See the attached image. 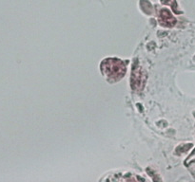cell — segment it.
<instances>
[{
	"instance_id": "obj_1",
	"label": "cell",
	"mask_w": 195,
	"mask_h": 182,
	"mask_svg": "<svg viewBox=\"0 0 195 182\" xmlns=\"http://www.w3.org/2000/svg\"><path fill=\"white\" fill-rule=\"evenodd\" d=\"M105 72L109 77L121 78L124 75L125 66L119 60H107L105 64Z\"/></svg>"
}]
</instances>
